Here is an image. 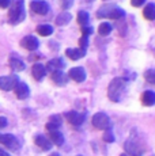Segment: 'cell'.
<instances>
[{
	"instance_id": "obj_1",
	"label": "cell",
	"mask_w": 155,
	"mask_h": 156,
	"mask_svg": "<svg viewBox=\"0 0 155 156\" xmlns=\"http://www.w3.org/2000/svg\"><path fill=\"white\" fill-rule=\"evenodd\" d=\"M125 90H127V82L123 77H114L108 87L109 99L113 102H120L125 94Z\"/></svg>"
},
{
	"instance_id": "obj_2",
	"label": "cell",
	"mask_w": 155,
	"mask_h": 156,
	"mask_svg": "<svg viewBox=\"0 0 155 156\" xmlns=\"http://www.w3.org/2000/svg\"><path fill=\"white\" fill-rule=\"evenodd\" d=\"M97 16L98 18H110V19H123L125 16V11L121 7H117L114 4H105L97 11Z\"/></svg>"
},
{
	"instance_id": "obj_3",
	"label": "cell",
	"mask_w": 155,
	"mask_h": 156,
	"mask_svg": "<svg viewBox=\"0 0 155 156\" xmlns=\"http://www.w3.org/2000/svg\"><path fill=\"white\" fill-rule=\"evenodd\" d=\"M26 16L25 11V2L23 0H15V3L13 4L10 10V22L13 25H18L20 23Z\"/></svg>"
},
{
	"instance_id": "obj_4",
	"label": "cell",
	"mask_w": 155,
	"mask_h": 156,
	"mask_svg": "<svg viewBox=\"0 0 155 156\" xmlns=\"http://www.w3.org/2000/svg\"><path fill=\"white\" fill-rule=\"evenodd\" d=\"M93 125L97 129H108L110 128V118L106 113H95L93 115V119H91Z\"/></svg>"
},
{
	"instance_id": "obj_5",
	"label": "cell",
	"mask_w": 155,
	"mask_h": 156,
	"mask_svg": "<svg viewBox=\"0 0 155 156\" xmlns=\"http://www.w3.org/2000/svg\"><path fill=\"white\" fill-rule=\"evenodd\" d=\"M19 83V77L16 75H10V76H2L0 77V88L4 91H11L16 87Z\"/></svg>"
},
{
	"instance_id": "obj_6",
	"label": "cell",
	"mask_w": 155,
	"mask_h": 156,
	"mask_svg": "<svg viewBox=\"0 0 155 156\" xmlns=\"http://www.w3.org/2000/svg\"><path fill=\"white\" fill-rule=\"evenodd\" d=\"M125 151L128 152L131 156H142L143 155V149L140 147L139 141L133 137H129L125 143Z\"/></svg>"
},
{
	"instance_id": "obj_7",
	"label": "cell",
	"mask_w": 155,
	"mask_h": 156,
	"mask_svg": "<svg viewBox=\"0 0 155 156\" xmlns=\"http://www.w3.org/2000/svg\"><path fill=\"white\" fill-rule=\"evenodd\" d=\"M0 143L10 149H19V147H20L19 140L14 134H10V133L0 134Z\"/></svg>"
},
{
	"instance_id": "obj_8",
	"label": "cell",
	"mask_w": 155,
	"mask_h": 156,
	"mask_svg": "<svg viewBox=\"0 0 155 156\" xmlns=\"http://www.w3.org/2000/svg\"><path fill=\"white\" fill-rule=\"evenodd\" d=\"M30 8L35 14H40V15H45L50 10L49 4H48L45 0H33L30 3Z\"/></svg>"
},
{
	"instance_id": "obj_9",
	"label": "cell",
	"mask_w": 155,
	"mask_h": 156,
	"mask_svg": "<svg viewBox=\"0 0 155 156\" xmlns=\"http://www.w3.org/2000/svg\"><path fill=\"white\" fill-rule=\"evenodd\" d=\"M68 76H70L72 80L78 82V83H82V82H85V80H86L87 73H86L85 68L75 67V68H71V69H70V72H68Z\"/></svg>"
},
{
	"instance_id": "obj_10",
	"label": "cell",
	"mask_w": 155,
	"mask_h": 156,
	"mask_svg": "<svg viewBox=\"0 0 155 156\" xmlns=\"http://www.w3.org/2000/svg\"><path fill=\"white\" fill-rule=\"evenodd\" d=\"M65 117L68 118V121L75 126H79L85 122L86 119V113H78V112H68L65 114Z\"/></svg>"
},
{
	"instance_id": "obj_11",
	"label": "cell",
	"mask_w": 155,
	"mask_h": 156,
	"mask_svg": "<svg viewBox=\"0 0 155 156\" xmlns=\"http://www.w3.org/2000/svg\"><path fill=\"white\" fill-rule=\"evenodd\" d=\"M20 45L27 50H35L40 46V41H38V38H35L34 35H26L25 38H22Z\"/></svg>"
},
{
	"instance_id": "obj_12",
	"label": "cell",
	"mask_w": 155,
	"mask_h": 156,
	"mask_svg": "<svg viewBox=\"0 0 155 156\" xmlns=\"http://www.w3.org/2000/svg\"><path fill=\"white\" fill-rule=\"evenodd\" d=\"M15 94H16V97L19 98V99H26V98L30 95V90H29V86L26 84V83H23V82H19L16 84L15 88Z\"/></svg>"
},
{
	"instance_id": "obj_13",
	"label": "cell",
	"mask_w": 155,
	"mask_h": 156,
	"mask_svg": "<svg viewBox=\"0 0 155 156\" xmlns=\"http://www.w3.org/2000/svg\"><path fill=\"white\" fill-rule=\"evenodd\" d=\"M64 67H65L64 60L60 58V57H57V58H53V60H50V61L48 62L45 69L50 71V72H55V71H63V68Z\"/></svg>"
},
{
	"instance_id": "obj_14",
	"label": "cell",
	"mask_w": 155,
	"mask_h": 156,
	"mask_svg": "<svg viewBox=\"0 0 155 156\" xmlns=\"http://www.w3.org/2000/svg\"><path fill=\"white\" fill-rule=\"evenodd\" d=\"M35 144H37L40 148H42L44 151L52 149V141H50L48 137L44 136V134H37V136H35Z\"/></svg>"
},
{
	"instance_id": "obj_15",
	"label": "cell",
	"mask_w": 155,
	"mask_h": 156,
	"mask_svg": "<svg viewBox=\"0 0 155 156\" xmlns=\"http://www.w3.org/2000/svg\"><path fill=\"white\" fill-rule=\"evenodd\" d=\"M31 72H33V76H34V79H37V80H42L44 77H45V75H46L45 67H44L42 64H40V62H37V64L33 65Z\"/></svg>"
},
{
	"instance_id": "obj_16",
	"label": "cell",
	"mask_w": 155,
	"mask_h": 156,
	"mask_svg": "<svg viewBox=\"0 0 155 156\" xmlns=\"http://www.w3.org/2000/svg\"><path fill=\"white\" fill-rule=\"evenodd\" d=\"M61 124H63L61 117L56 114V115H52V117L49 118V122L46 124V129H48L49 132H50V130H57V129L61 126Z\"/></svg>"
},
{
	"instance_id": "obj_17",
	"label": "cell",
	"mask_w": 155,
	"mask_h": 156,
	"mask_svg": "<svg viewBox=\"0 0 155 156\" xmlns=\"http://www.w3.org/2000/svg\"><path fill=\"white\" fill-rule=\"evenodd\" d=\"M65 53H67V56L70 57L71 60H79L82 58V57H85L86 55V50L83 49H76V48H68L67 50H65Z\"/></svg>"
},
{
	"instance_id": "obj_18",
	"label": "cell",
	"mask_w": 155,
	"mask_h": 156,
	"mask_svg": "<svg viewBox=\"0 0 155 156\" xmlns=\"http://www.w3.org/2000/svg\"><path fill=\"white\" fill-rule=\"evenodd\" d=\"M52 80L56 83V84L64 86L65 83L68 82V77L63 71H55V72H52Z\"/></svg>"
},
{
	"instance_id": "obj_19",
	"label": "cell",
	"mask_w": 155,
	"mask_h": 156,
	"mask_svg": "<svg viewBox=\"0 0 155 156\" xmlns=\"http://www.w3.org/2000/svg\"><path fill=\"white\" fill-rule=\"evenodd\" d=\"M49 136H50V141L52 143H55L56 145H63L64 144V141H65V139H64V136H63V133L60 130H50L49 132Z\"/></svg>"
},
{
	"instance_id": "obj_20",
	"label": "cell",
	"mask_w": 155,
	"mask_h": 156,
	"mask_svg": "<svg viewBox=\"0 0 155 156\" xmlns=\"http://www.w3.org/2000/svg\"><path fill=\"white\" fill-rule=\"evenodd\" d=\"M142 102L146 106H154L155 105V92L148 90V91H144L142 95Z\"/></svg>"
},
{
	"instance_id": "obj_21",
	"label": "cell",
	"mask_w": 155,
	"mask_h": 156,
	"mask_svg": "<svg viewBox=\"0 0 155 156\" xmlns=\"http://www.w3.org/2000/svg\"><path fill=\"white\" fill-rule=\"evenodd\" d=\"M10 65L15 72H20V71L25 69V62L16 56H13L10 58Z\"/></svg>"
},
{
	"instance_id": "obj_22",
	"label": "cell",
	"mask_w": 155,
	"mask_h": 156,
	"mask_svg": "<svg viewBox=\"0 0 155 156\" xmlns=\"http://www.w3.org/2000/svg\"><path fill=\"white\" fill-rule=\"evenodd\" d=\"M71 19H72V15H71L70 12H67V11H64V12L57 15V18H56V23H57L59 26H65L71 22Z\"/></svg>"
},
{
	"instance_id": "obj_23",
	"label": "cell",
	"mask_w": 155,
	"mask_h": 156,
	"mask_svg": "<svg viewBox=\"0 0 155 156\" xmlns=\"http://www.w3.org/2000/svg\"><path fill=\"white\" fill-rule=\"evenodd\" d=\"M143 15H144L147 19L155 20V3H148V4L144 7Z\"/></svg>"
},
{
	"instance_id": "obj_24",
	"label": "cell",
	"mask_w": 155,
	"mask_h": 156,
	"mask_svg": "<svg viewBox=\"0 0 155 156\" xmlns=\"http://www.w3.org/2000/svg\"><path fill=\"white\" fill-rule=\"evenodd\" d=\"M37 31L40 35H44V37H48L53 33V27L50 25H40L37 27Z\"/></svg>"
},
{
	"instance_id": "obj_25",
	"label": "cell",
	"mask_w": 155,
	"mask_h": 156,
	"mask_svg": "<svg viewBox=\"0 0 155 156\" xmlns=\"http://www.w3.org/2000/svg\"><path fill=\"white\" fill-rule=\"evenodd\" d=\"M88 20H90V15H88L87 11H79L78 12V22L82 26H87Z\"/></svg>"
},
{
	"instance_id": "obj_26",
	"label": "cell",
	"mask_w": 155,
	"mask_h": 156,
	"mask_svg": "<svg viewBox=\"0 0 155 156\" xmlns=\"http://www.w3.org/2000/svg\"><path fill=\"white\" fill-rule=\"evenodd\" d=\"M112 30H113L112 25H110V23H108V22L101 23L99 27H98V31H99V34H101V35H109Z\"/></svg>"
},
{
	"instance_id": "obj_27",
	"label": "cell",
	"mask_w": 155,
	"mask_h": 156,
	"mask_svg": "<svg viewBox=\"0 0 155 156\" xmlns=\"http://www.w3.org/2000/svg\"><path fill=\"white\" fill-rule=\"evenodd\" d=\"M103 140H105L106 143H113L114 141V133H113L112 128L105 129V132H103Z\"/></svg>"
},
{
	"instance_id": "obj_28",
	"label": "cell",
	"mask_w": 155,
	"mask_h": 156,
	"mask_svg": "<svg viewBox=\"0 0 155 156\" xmlns=\"http://www.w3.org/2000/svg\"><path fill=\"white\" fill-rule=\"evenodd\" d=\"M144 77H146V80H147L148 83H151V84H155V69H154V68L146 71Z\"/></svg>"
},
{
	"instance_id": "obj_29",
	"label": "cell",
	"mask_w": 155,
	"mask_h": 156,
	"mask_svg": "<svg viewBox=\"0 0 155 156\" xmlns=\"http://www.w3.org/2000/svg\"><path fill=\"white\" fill-rule=\"evenodd\" d=\"M79 45H80V49L86 50V48L88 46V37H87V35H82V37H80Z\"/></svg>"
},
{
	"instance_id": "obj_30",
	"label": "cell",
	"mask_w": 155,
	"mask_h": 156,
	"mask_svg": "<svg viewBox=\"0 0 155 156\" xmlns=\"http://www.w3.org/2000/svg\"><path fill=\"white\" fill-rule=\"evenodd\" d=\"M82 31H83V35H90V34H93V31H94V29L91 27V26H83L82 27Z\"/></svg>"
},
{
	"instance_id": "obj_31",
	"label": "cell",
	"mask_w": 155,
	"mask_h": 156,
	"mask_svg": "<svg viewBox=\"0 0 155 156\" xmlns=\"http://www.w3.org/2000/svg\"><path fill=\"white\" fill-rule=\"evenodd\" d=\"M61 3H63V8H70L71 5L74 4V0H61Z\"/></svg>"
},
{
	"instance_id": "obj_32",
	"label": "cell",
	"mask_w": 155,
	"mask_h": 156,
	"mask_svg": "<svg viewBox=\"0 0 155 156\" xmlns=\"http://www.w3.org/2000/svg\"><path fill=\"white\" fill-rule=\"evenodd\" d=\"M146 3V0H131V4L133 5V7H140V5H143Z\"/></svg>"
},
{
	"instance_id": "obj_33",
	"label": "cell",
	"mask_w": 155,
	"mask_h": 156,
	"mask_svg": "<svg viewBox=\"0 0 155 156\" xmlns=\"http://www.w3.org/2000/svg\"><path fill=\"white\" fill-rule=\"evenodd\" d=\"M11 4V0H0V7L2 8H7Z\"/></svg>"
},
{
	"instance_id": "obj_34",
	"label": "cell",
	"mask_w": 155,
	"mask_h": 156,
	"mask_svg": "<svg viewBox=\"0 0 155 156\" xmlns=\"http://www.w3.org/2000/svg\"><path fill=\"white\" fill-rule=\"evenodd\" d=\"M7 118H5V117H0V129L2 128H5L7 126Z\"/></svg>"
},
{
	"instance_id": "obj_35",
	"label": "cell",
	"mask_w": 155,
	"mask_h": 156,
	"mask_svg": "<svg viewBox=\"0 0 155 156\" xmlns=\"http://www.w3.org/2000/svg\"><path fill=\"white\" fill-rule=\"evenodd\" d=\"M0 156H11V155L8 154V152H5L4 149H2V148H0Z\"/></svg>"
},
{
	"instance_id": "obj_36",
	"label": "cell",
	"mask_w": 155,
	"mask_h": 156,
	"mask_svg": "<svg viewBox=\"0 0 155 156\" xmlns=\"http://www.w3.org/2000/svg\"><path fill=\"white\" fill-rule=\"evenodd\" d=\"M50 156H60V155H59V154H56V152H55V154H52Z\"/></svg>"
},
{
	"instance_id": "obj_37",
	"label": "cell",
	"mask_w": 155,
	"mask_h": 156,
	"mask_svg": "<svg viewBox=\"0 0 155 156\" xmlns=\"http://www.w3.org/2000/svg\"><path fill=\"white\" fill-rule=\"evenodd\" d=\"M120 156H129V155H128V154H121Z\"/></svg>"
},
{
	"instance_id": "obj_38",
	"label": "cell",
	"mask_w": 155,
	"mask_h": 156,
	"mask_svg": "<svg viewBox=\"0 0 155 156\" xmlns=\"http://www.w3.org/2000/svg\"><path fill=\"white\" fill-rule=\"evenodd\" d=\"M87 2H91V0H87Z\"/></svg>"
},
{
	"instance_id": "obj_39",
	"label": "cell",
	"mask_w": 155,
	"mask_h": 156,
	"mask_svg": "<svg viewBox=\"0 0 155 156\" xmlns=\"http://www.w3.org/2000/svg\"><path fill=\"white\" fill-rule=\"evenodd\" d=\"M78 156H82V155H78Z\"/></svg>"
},
{
	"instance_id": "obj_40",
	"label": "cell",
	"mask_w": 155,
	"mask_h": 156,
	"mask_svg": "<svg viewBox=\"0 0 155 156\" xmlns=\"http://www.w3.org/2000/svg\"><path fill=\"white\" fill-rule=\"evenodd\" d=\"M153 156H154V155H153Z\"/></svg>"
}]
</instances>
